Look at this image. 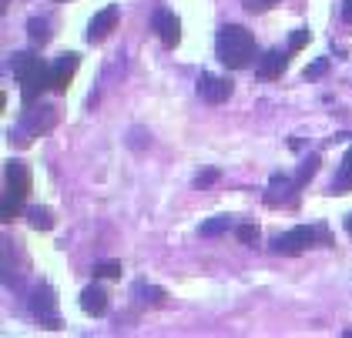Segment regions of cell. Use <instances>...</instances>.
<instances>
[{
    "mask_svg": "<svg viewBox=\"0 0 352 338\" xmlns=\"http://www.w3.org/2000/svg\"><path fill=\"white\" fill-rule=\"evenodd\" d=\"M10 71H14V78L21 80V98H24L28 107L51 87V71H47V64H44L41 57H34L30 51L14 54V57H10Z\"/></svg>",
    "mask_w": 352,
    "mask_h": 338,
    "instance_id": "6da1fadb",
    "label": "cell"
},
{
    "mask_svg": "<svg viewBox=\"0 0 352 338\" xmlns=\"http://www.w3.org/2000/svg\"><path fill=\"white\" fill-rule=\"evenodd\" d=\"M215 54L225 67L242 71V67L252 64V57H255V37L239 24H225L215 37Z\"/></svg>",
    "mask_w": 352,
    "mask_h": 338,
    "instance_id": "7a4b0ae2",
    "label": "cell"
},
{
    "mask_svg": "<svg viewBox=\"0 0 352 338\" xmlns=\"http://www.w3.org/2000/svg\"><path fill=\"white\" fill-rule=\"evenodd\" d=\"M30 194V168L24 161H10L7 164V191H3V208H0V221H14V214L21 211L24 198Z\"/></svg>",
    "mask_w": 352,
    "mask_h": 338,
    "instance_id": "3957f363",
    "label": "cell"
},
{
    "mask_svg": "<svg viewBox=\"0 0 352 338\" xmlns=\"http://www.w3.org/2000/svg\"><path fill=\"white\" fill-rule=\"evenodd\" d=\"M316 238H325V228H309V225H298V228H292V232L278 234L272 248H275L278 255H298V251H305Z\"/></svg>",
    "mask_w": 352,
    "mask_h": 338,
    "instance_id": "277c9868",
    "label": "cell"
},
{
    "mask_svg": "<svg viewBox=\"0 0 352 338\" xmlns=\"http://www.w3.org/2000/svg\"><path fill=\"white\" fill-rule=\"evenodd\" d=\"M57 121V111L54 107H34V111H28L24 114V124L17 128V141L21 144H28L30 137H37V134H44V131H51Z\"/></svg>",
    "mask_w": 352,
    "mask_h": 338,
    "instance_id": "5b68a950",
    "label": "cell"
},
{
    "mask_svg": "<svg viewBox=\"0 0 352 338\" xmlns=\"http://www.w3.org/2000/svg\"><path fill=\"white\" fill-rule=\"evenodd\" d=\"M30 308L41 318L44 328H60V318H57V298L51 285H37L34 288V298H30Z\"/></svg>",
    "mask_w": 352,
    "mask_h": 338,
    "instance_id": "8992f818",
    "label": "cell"
},
{
    "mask_svg": "<svg viewBox=\"0 0 352 338\" xmlns=\"http://www.w3.org/2000/svg\"><path fill=\"white\" fill-rule=\"evenodd\" d=\"M151 27H155V34L162 37L164 47H175V44L182 41V21H178V17L168 10V7H158V10H155Z\"/></svg>",
    "mask_w": 352,
    "mask_h": 338,
    "instance_id": "52a82bcc",
    "label": "cell"
},
{
    "mask_svg": "<svg viewBox=\"0 0 352 338\" xmlns=\"http://www.w3.org/2000/svg\"><path fill=\"white\" fill-rule=\"evenodd\" d=\"M78 64H81V57L78 54H60L54 64V71H51V91L57 94H64L67 87H71V80L78 74Z\"/></svg>",
    "mask_w": 352,
    "mask_h": 338,
    "instance_id": "ba28073f",
    "label": "cell"
},
{
    "mask_svg": "<svg viewBox=\"0 0 352 338\" xmlns=\"http://www.w3.org/2000/svg\"><path fill=\"white\" fill-rule=\"evenodd\" d=\"M198 94L208 101V104H221L232 98V84L225 78H215V74H201L198 78Z\"/></svg>",
    "mask_w": 352,
    "mask_h": 338,
    "instance_id": "9c48e42d",
    "label": "cell"
},
{
    "mask_svg": "<svg viewBox=\"0 0 352 338\" xmlns=\"http://www.w3.org/2000/svg\"><path fill=\"white\" fill-rule=\"evenodd\" d=\"M296 181L289 178V174H272L269 181V194H265V205L272 208H278V205H292V198H296Z\"/></svg>",
    "mask_w": 352,
    "mask_h": 338,
    "instance_id": "30bf717a",
    "label": "cell"
},
{
    "mask_svg": "<svg viewBox=\"0 0 352 338\" xmlns=\"http://www.w3.org/2000/svg\"><path fill=\"white\" fill-rule=\"evenodd\" d=\"M114 27H118V7L111 3V7L98 10V14L91 17V24H87V41H91V44H94V41H104Z\"/></svg>",
    "mask_w": 352,
    "mask_h": 338,
    "instance_id": "8fae6325",
    "label": "cell"
},
{
    "mask_svg": "<svg viewBox=\"0 0 352 338\" xmlns=\"http://www.w3.org/2000/svg\"><path fill=\"white\" fill-rule=\"evenodd\" d=\"M81 308L87 315H104L108 312V291H104V288H98V285L84 288L81 291Z\"/></svg>",
    "mask_w": 352,
    "mask_h": 338,
    "instance_id": "7c38bea8",
    "label": "cell"
},
{
    "mask_svg": "<svg viewBox=\"0 0 352 338\" xmlns=\"http://www.w3.org/2000/svg\"><path fill=\"white\" fill-rule=\"evenodd\" d=\"M285 64H289V57H285L282 51H269L265 57H262V64H258V74H262V78H269V80H275V78H282Z\"/></svg>",
    "mask_w": 352,
    "mask_h": 338,
    "instance_id": "4fadbf2b",
    "label": "cell"
},
{
    "mask_svg": "<svg viewBox=\"0 0 352 338\" xmlns=\"http://www.w3.org/2000/svg\"><path fill=\"white\" fill-rule=\"evenodd\" d=\"M349 188H352V148L346 151L342 164H339V174H336V181H332V191H336V194H346Z\"/></svg>",
    "mask_w": 352,
    "mask_h": 338,
    "instance_id": "5bb4252c",
    "label": "cell"
},
{
    "mask_svg": "<svg viewBox=\"0 0 352 338\" xmlns=\"http://www.w3.org/2000/svg\"><path fill=\"white\" fill-rule=\"evenodd\" d=\"M232 228V218L228 214H215V218H208L198 232H201V238H218V234H225Z\"/></svg>",
    "mask_w": 352,
    "mask_h": 338,
    "instance_id": "9a60e30c",
    "label": "cell"
},
{
    "mask_svg": "<svg viewBox=\"0 0 352 338\" xmlns=\"http://www.w3.org/2000/svg\"><path fill=\"white\" fill-rule=\"evenodd\" d=\"M316 171H319V155H309L305 161H302V168H298V174H296V188L302 191L305 184L316 178Z\"/></svg>",
    "mask_w": 352,
    "mask_h": 338,
    "instance_id": "2e32d148",
    "label": "cell"
},
{
    "mask_svg": "<svg viewBox=\"0 0 352 338\" xmlns=\"http://www.w3.org/2000/svg\"><path fill=\"white\" fill-rule=\"evenodd\" d=\"M28 218H30V228H41V232H51V228H54V214H51V208H30Z\"/></svg>",
    "mask_w": 352,
    "mask_h": 338,
    "instance_id": "e0dca14e",
    "label": "cell"
},
{
    "mask_svg": "<svg viewBox=\"0 0 352 338\" xmlns=\"http://www.w3.org/2000/svg\"><path fill=\"white\" fill-rule=\"evenodd\" d=\"M94 278H121V261H101V264H94Z\"/></svg>",
    "mask_w": 352,
    "mask_h": 338,
    "instance_id": "ac0fdd59",
    "label": "cell"
},
{
    "mask_svg": "<svg viewBox=\"0 0 352 338\" xmlns=\"http://www.w3.org/2000/svg\"><path fill=\"white\" fill-rule=\"evenodd\" d=\"M28 34H30L34 44H44V41L51 37V34H47V21H37V17H34V21L28 24Z\"/></svg>",
    "mask_w": 352,
    "mask_h": 338,
    "instance_id": "d6986e66",
    "label": "cell"
},
{
    "mask_svg": "<svg viewBox=\"0 0 352 338\" xmlns=\"http://www.w3.org/2000/svg\"><path fill=\"white\" fill-rule=\"evenodd\" d=\"M235 234H239V241H242V245L258 241V228H255V225H239V228H235Z\"/></svg>",
    "mask_w": 352,
    "mask_h": 338,
    "instance_id": "ffe728a7",
    "label": "cell"
},
{
    "mask_svg": "<svg viewBox=\"0 0 352 338\" xmlns=\"http://www.w3.org/2000/svg\"><path fill=\"white\" fill-rule=\"evenodd\" d=\"M245 10H252V14H265V10H272L278 0H242Z\"/></svg>",
    "mask_w": 352,
    "mask_h": 338,
    "instance_id": "44dd1931",
    "label": "cell"
},
{
    "mask_svg": "<svg viewBox=\"0 0 352 338\" xmlns=\"http://www.w3.org/2000/svg\"><path fill=\"white\" fill-rule=\"evenodd\" d=\"M309 37H312L309 30H296V34L289 37V51H302V47L309 44Z\"/></svg>",
    "mask_w": 352,
    "mask_h": 338,
    "instance_id": "7402d4cb",
    "label": "cell"
},
{
    "mask_svg": "<svg viewBox=\"0 0 352 338\" xmlns=\"http://www.w3.org/2000/svg\"><path fill=\"white\" fill-rule=\"evenodd\" d=\"M215 181H218V171H215V168H212V171H201V174L195 178V184H198V188H208V184H215Z\"/></svg>",
    "mask_w": 352,
    "mask_h": 338,
    "instance_id": "603a6c76",
    "label": "cell"
},
{
    "mask_svg": "<svg viewBox=\"0 0 352 338\" xmlns=\"http://www.w3.org/2000/svg\"><path fill=\"white\" fill-rule=\"evenodd\" d=\"M322 71H325V60H319V64H312V67L305 71V78H319Z\"/></svg>",
    "mask_w": 352,
    "mask_h": 338,
    "instance_id": "cb8c5ba5",
    "label": "cell"
},
{
    "mask_svg": "<svg viewBox=\"0 0 352 338\" xmlns=\"http://www.w3.org/2000/svg\"><path fill=\"white\" fill-rule=\"evenodd\" d=\"M342 17L352 21V0H342Z\"/></svg>",
    "mask_w": 352,
    "mask_h": 338,
    "instance_id": "d4e9b609",
    "label": "cell"
},
{
    "mask_svg": "<svg viewBox=\"0 0 352 338\" xmlns=\"http://www.w3.org/2000/svg\"><path fill=\"white\" fill-rule=\"evenodd\" d=\"M346 232L352 234V214H349V218H346Z\"/></svg>",
    "mask_w": 352,
    "mask_h": 338,
    "instance_id": "484cf974",
    "label": "cell"
},
{
    "mask_svg": "<svg viewBox=\"0 0 352 338\" xmlns=\"http://www.w3.org/2000/svg\"><path fill=\"white\" fill-rule=\"evenodd\" d=\"M7 3H10V0H0V10H7Z\"/></svg>",
    "mask_w": 352,
    "mask_h": 338,
    "instance_id": "4316f807",
    "label": "cell"
}]
</instances>
